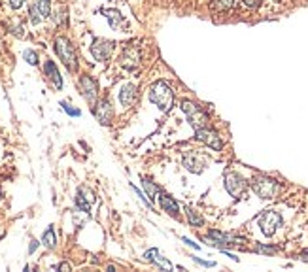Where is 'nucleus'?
Masks as SVG:
<instances>
[{"mask_svg": "<svg viewBox=\"0 0 308 272\" xmlns=\"http://www.w3.org/2000/svg\"><path fill=\"white\" fill-rule=\"evenodd\" d=\"M150 101L154 102L161 112L167 114V112H170V108L174 106V91L165 82H155L152 89H150Z\"/></svg>", "mask_w": 308, "mask_h": 272, "instance_id": "obj_1", "label": "nucleus"}, {"mask_svg": "<svg viewBox=\"0 0 308 272\" xmlns=\"http://www.w3.org/2000/svg\"><path fill=\"white\" fill-rule=\"evenodd\" d=\"M252 189L253 193L265 201L270 199H276L278 193H280V184L272 178H266V176H255L252 180Z\"/></svg>", "mask_w": 308, "mask_h": 272, "instance_id": "obj_2", "label": "nucleus"}, {"mask_svg": "<svg viewBox=\"0 0 308 272\" xmlns=\"http://www.w3.org/2000/svg\"><path fill=\"white\" fill-rule=\"evenodd\" d=\"M182 110H183V114L187 115L189 125H191L195 130L204 129V127H210V123H208V115H206V112H204L198 104H195V102H191V101H183Z\"/></svg>", "mask_w": 308, "mask_h": 272, "instance_id": "obj_3", "label": "nucleus"}, {"mask_svg": "<svg viewBox=\"0 0 308 272\" xmlns=\"http://www.w3.org/2000/svg\"><path fill=\"white\" fill-rule=\"evenodd\" d=\"M55 53H57V57L63 61V64H65L68 70H76V66H78L76 51H74L72 43L68 42L65 36L55 38Z\"/></svg>", "mask_w": 308, "mask_h": 272, "instance_id": "obj_4", "label": "nucleus"}, {"mask_svg": "<svg viewBox=\"0 0 308 272\" xmlns=\"http://www.w3.org/2000/svg\"><path fill=\"white\" fill-rule=\"evenodd\" d=\"M259 227L265 236H272L278 230V227H282V215L274 210H266L259 215Z\"/></svg>", "mask_w": 308, "mask_h": 272, "instance_id": "obj_5", "label": "nucleus"}, {"mask_svg": "<svg viewBox=\"0 0 308 272\" xmlns=\"http://www.w3.org/2000/svg\"><path fill=\"white\" fill-rule=\"evenodd\" d=\"M195 136H197V140H198V142L206 144V146L212 147L214 151H221V149H223V140H221V136H220V134H218L214 129H210V127L197 129Z\"/></svg>", "mask_w": 308, "mask_h": 272, "instance_id": "obj_6", "label": "nucleus"}, {"mask_svg": "<svg viewBox=\"0 0 308 272\" xmlns=\"http://www.w3.org/2000/svg\"><path fill=\"white\" fill-rule=\"evenodd\" d=\"M246 186H248L246 180L237 172H227L225 174V189L231 197H235V199L242 197V193L246 191Z\"/></svg>", "mask_w": 308, "mask_h": 272, "instance_id": "obj_7", "label": "nucleus"}, {"mask_svg": "<svg viewBox=\"0 0 308 272\" xmlns=\"http://www.w3.org/2000/svg\"><path fill=\"white\" fill-rule=\"evenodd\" d=\"M80 89H82V95L85 97V101L89 102L91 106H95L98 99L97 80H93L91 76H82V78H80Z\"/></svg>", "mask_w": 308, "mask_h": 272, "instance_id": "obj_8", "label": "nucleus"}, {"mask_svg": "<svg viewBox=\"0 0 308 272\" xmlns=\"http://www.w3.org/2000/svg\"><path fill=\"white\" fill-rule=\"evenodd\" d=\"M91 53L97 61H108L113 53V42L104 40V38H97L91 45Z\"/></svg>", "mask_w": 308, "mask_h": 272, "instance_id": "obj_9", "label": "nucleus"}, {"mask_svg": "<svg viewBox=\"0 0 308 272\" xmlns=\"http://www.w3.org/2000/svg\"><path fill=\"white\" fill-rule=\"evenodd\" d=\"M93 112L97 115V119L102 125H110L113 119V108L108 101H100L93 106Z\"/></svg>", "mask_w": 308, "mask_h": 272, "instance_id": "obj_10", "label": "nucleus"}, {"mask_svg": "<svg viewBox=\"0 0 308 272\" xmlns=\"http://www.w3.org/2000/svg\"><path fill=\"white\" fill-rule=\"evenodd\" d=\"M93 202H95V195H93L89 189L80 187L78 193H76V206H78L82 212H89Z\"/></svg>", "mask_w": 308, "mask_h": 272, "instance_id": "obj_11", "label": "nucleus"}, {"mask_svg": "<svg viewBox=\"0 0 308 272\" xmlns=\"http://www.w3.org/2000/svg\"><path fill=\"white\" fill-rule=\"evenodd\" d=\"M144 261H150V263H155L157 267H163L165 271H172V263L168 261L159 250H148L146 253H144Z\"/></svg>", "mask_w": 308, "mask_h": 272, "instance_id": "obj_12", "label": "nucleus"}, {"mask_svg": "<svg viewBox=\"0 0 308 272\" xmlns=\"http://www.w3.org/2000/svg\"><path fill=\"white\" fill-rule=\"evenodd\" d=\"M136 101V85H132V84H125V85L121 87V91H119V102L129 108V106H132Z\"/></svg>", "mask_w": 308, "mask_h": 272, "instance_id": "obj_13", "label": "nucleus"}, {"mask_svg": "<svg viewBox=\"0 0 308 272\" xmlns=\"http://www.w3.org/2000/svg\"><path fill=\"white\" fill-rule=\"evenodd\" d=\"M159 204H161V208L167 212L168 215H172V217H178V212H180V206L176 204V201L172 199V197H168L165 193H159Z\"/></svg>", "mask_w": 308, "mask_h": 272, "instance_id": "obj_14", "label": "nucleus"}, {"mask_svg": "<svg viewBox=\"0 0 308 272\" xmlns=\"http://www.w3.org/2000/svg\"><path fill=\"white\" fill-rule=\"evenodd\" d=\"M183 167H185V170L193 172V174H200L202 168H204V161L195 153H191V155L183 157Z\"/></svg>", "mask_w": 308, "mask_h": 272, "instance_id": "obj_15", "label": "nucleus"}, {"mask_svg": "<svg viewBox=\"0 0 308 272\" xmlns=\"http://www.w3.org/2000/svg\"><path fill=\"white\" fill-rule=\"evenodd\" d=\"M44 70H45V76L49 78V82L55 85V89H61V87H63V78H61V74H59V70H57V66L53 61H45Z\"/></svg>", "mask_w": 308, "mask_h": 272, "instance_id": "obj_16", "label": "nucleus"}, {"mask_svg": "<svg viewBox=\"0 0 308 272\" xmlns=\"http://www.w3.org/2000/svg\"><path fill=\"white\" fill-rule=\"evenodd\" d=\"M142 187H144V191H146V197L150 199V201H155L157 197H159V187L155 186L152 180H142Z\"/></svg>", "mask_w": 308, "mask_h": 272, "instance_id": "obj_17", "label": "nucleus"}, {"mask_svg": "<svg viewBox=\"0 0 308 272\" xmlns=\"http://www.w3.org/2000/svg\"><path fill=\"white\" fill-rule=\"evenodd\" d=\"M42 244L47 248V250H53V248L57 246V236H55V230H53V227L45 229V232H44V236H42Z\"/></svg>", "mask_w": 308, "mask_h": 272, "instance_id": "obj_18", "label": "nucleus"}, {"mask_svg": "<svg viewBox=\"0 0 308 272\" xmlns=\"http://www.w3.org/2000/svg\"><path fill=\"white\" fill-rule=\"evenodd\" d=\"M104 14H106V17H108V21H110V27H112V29H117V27L121 25L123 17L119 15V12H115V10H106Z\"/></svg>", "mask_w": 308, "mask_h": 272, "instance_id": "obj_19", "label": "nucleus"}, {"mask_svg": "<svg viewBox=\"0 0 308 272\" xmlns=\"http://www.w3.org/2000/svg\"><path fill=\"white\" fill-rule=\"evenodd\" d=\"M34 6L38 8V12L42 14L44 19L49 17V14H51V2L49 0H34Z\"/></svg>", "mask_w": 308, "mask_h": 272, "instance_id": "obj_20", "label": "nucleus"}, {"mask_svg": "<svg viewBox=\"0 0 308 272\" xmlns=\"http://www.w3.org/2000/svg\"><path fill=\"white\" fill-rule=\"evenodd\" d=\"M187 219H189L191 227H200L202 225V217L197 214L195 210H187Z\"/></svg>", "mask_w": 308, "mask_h": 272, "instance_id": "obj_21", "label": "nucleus"}, {"mask_svg": "<svg viewBox=\"0 0 308 272\" xmlns=\"http://www.w3.org/2000/svg\"><path fill=\"white\" fill-rule=\"evenodd\" d=\"M23 59L27 61L28 64H32V66H36V64H38V53H36V51H32V49H25V51H23Z\"/></svg>", "mask_w": 308, "mask_h": 272, "instance_id": "obj_22", "label": "nucleus"}, {"mask_svg": "<svg viewBox=\"0 0 308 272\" xmlns=\"http://www.w3.org/2000/svg\"><path fill=\"white\" fill-rule=\"evenodd\" d=\"M61 106H63V110H65L68 115H72V117H80V115H82V110H78V108L70 106L68 102H61Z\"/></svg>", "mask_w": 308, "mask_h": 272, "instance_id": "obj_23", "label": "nucleus"}, {"mask_svg": "<svg viewBox=\"0 0 308 272\" xmlns=\"http://www.w3.org/2000/svg\"><path fill=\"white\" fill-rule=\"evenodd\" d=\"M233 6V0H214V8L220 10V12H225Z\"/></svg>", "mask_w": 308, "mask_h": 272, "instance_id": "obj_24", "label": "nucleus"}, {"mask_svg": "<svg viewBox=\"0 0 308 272\" xmlns=\"http://www.w3.org/2000/svg\"><path fill=\"white\" fill-rule=\"evenodd\" d=\"M42 19H44L42 14H40V12H38V8L32 4V8H30V21H32V25H38Z\"/></svg>", "mask_w": 308, "mask_h": 272, "instance_id": "obj_25", "label": "nucleus"}, {"mask_svg": "<svg viewBox=\"0 0 308 272\" xmlns=\"http://www.w3.org/2000/svg\"><path fill=\"white\" fill-rule=\"evenodd\" d=\"M255 251H259V253H266V255H272V253H276V248L274 246H257L255 248Z\"/></svg>", "mask_w": 308, "mask_h": 272, "instance_id": "obj_26", "label": "nucleus"}, {"mask_svg": "<svg viewBox=\"0 0 308 272\" xmlns=\"http://www.w3.org/2000/svg\"><path fill=\"white\" fill-rule=\"evenodd\" d=\"M242 2H244L248 8H257V6L261 4V0H242Z\"/></svg>", "mask_w": 308, "mask_h": 272, "instance_id": "obj_27", "label": "nucleus"}, {"mask_svg": "<svg viewBox=\"0 0 308 272\" xmlns=\"http://www.w3.org/2000/svg\"><path fill=\"white\" fill-rule=\"evenodd\" d=\"M193 259H195V263L202 265V267H214V265H216L214 261H202V259H198V257H193Z\"/></svg>", "mask_w": 308, "mask_h": 272, "instance_id": "obj_28", "label": "nucleus"}, {"mask_svg": "<svg viewBox=\"0 0 308 272\" xmlns=\"http://www.w3.org/2000/svg\"><path fill=\"white\" fill-rule=\"evenodd\" d=\"M23 4H25V0H10V6H12L14 10H19Z\"/></svg>", "mask_w": 308, "mask_h": 272, "instance_id": "obj_29", "label": "nucleus"}, {"mask_svg": "<svg viewBox=\"0 0 308 272\" xmlns=\"http://www.w3.org/2000/svg\"><path fill=\"white\" fill-rule=\"evenodd\" d=\"M38 244H40V242L32 240V242H30V246H28V253H34V251H36V248H38Z\"/></svg>", "mask_w": 308, "mask_h": 272, "instance_id": "obj_30", "label": "nucleus"}, {"mask_svg": "<svg viewBox=\"0 0 308 272\" xmlns=\"http://www.w3.org/2000/svg\"><path fill=\"white\" fill-rule=\"evenodd\" d=\"M59 271H70V265H68V263H61V265H59Z\"/></svg>", "mask_w": 308, "mask_h": 272, "instance_id": "obj_31", "label": "nucleus"}, {"mask_svg": "<svg viewBox=\"0 0 308 272\" xmlns=\"http://www.w3.org/2000/svg\"><path fill=\"white\" fill-rule=\"evenodd\" d=\"M182 240H183V242H185V244H187V246H191V248H195V250H198V246H197L195 242H191L189 238H182Z\"/></svg>", "mask_w": 308, "mask_h": 272, "instance_id": "obj_32", "label": "nucleus"}]
</instances>
